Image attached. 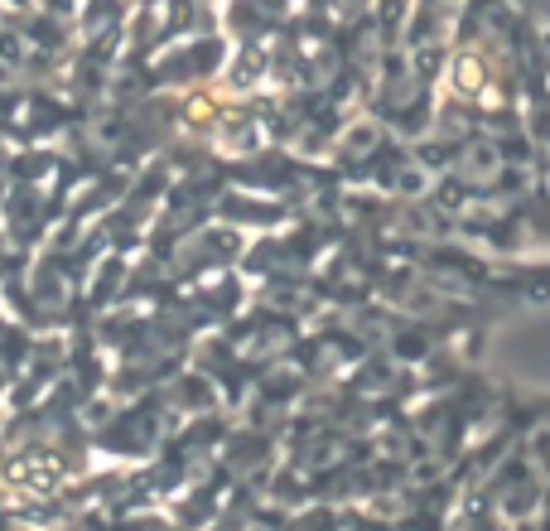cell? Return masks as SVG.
I'll list each match as a JSON object with an SVG mask.
<instances>
[{
  "mask_svg": "<svg viewBox=\"0 0 550 531\" xmlns=\"http://www.w3.org/2000/svg\"><path fill=\"white\" fill-rule=\"evenodd\" d=\"M454 73H459V87H483L488 83V68H483V58L464 54L459 63H454Z\"/></svg>",
  "mask_w": 550,
  "mask_h": 531,
  "instance_id": "1",
  "label": "cell"
}]
</instances>
